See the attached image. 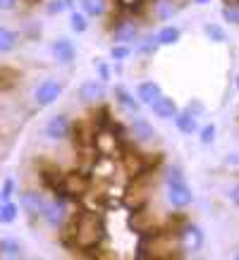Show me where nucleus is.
Returning <instances> with one entry per match:
<instances>
[{
	"instance_id": "obj_18",
	"label": "nucleus",
	"mask_w": 239,
	"mask_h": 260,
	"mask_svg": "<svg viewBox=\"0 0 239 260\" xmlns=\"http://www.w3.org/2000/svg\"><path fill=\"white\" fill-rule=\"evenodd\" d=\"M177 12H180V3L177 0H156L153 3V17L158 22H170Z\"/></svg>"
},
{
	"instance_id": "obj_34",
	"label": "nucleus",
	"mask_w": 239,
	"mask_h": 260,
	"mask_svg": "<svg viewBox=\"0 0 239 260\" xmlns=\"http://www.w3.org/2000/svg\"><path fill=\"white\" fill-rule=\"evenodd\" d=\"M227 198H230L232 205H237V208H239V181L234 184V186H232L230 191H227Z\"/></svg>"
},
{
	"instance_id": "obj_7",
	"label": "nucleus",
	"mask_w": 239,
	"mask_h": 260,
	"mask_svg": "<svg viewBox=\"0 0 239 260\" xmlns=\"http://www.w3.org/2000/svg\"><path fill=\"white\" fill-rule=\"evenodd\" d=\"M129 136H132V141L134 143H153L156 139H158V132L153 129V124L148 122L146 117H141V115H134L132 117V122H129Z\"/></svg>"
},
{
	"instance_id": "obj_38",
	"label": "nucleus",
	"mask_w": 239,
	"mask_h": 260,
	"mask_svg": "<svg viewBox=\"0 0 239 260\" xmlns=\"http://www.w3.org/2000/svg\"><path fill=\"white\" fill-rule=\"evenodd\" d=\"M234 86H237V91H239V74L234 77Z\"/></svg>"
},
{
	"instance_id": "obj_32",
	"label": "nucleus",
	"mask_w": 239,
	"mask_h": 260,
	"mask_svg": "<svg viewBox=\"0 0 239 260\" xmlns=\"http://www.w3.org/2000/svg\"><path fill=\"white\" fill-rule=\"evenodd\" d=\"M22 0H0V12H15Z\"/></svg>"
},
{
	"instance_id": "obj_35",
	"label": "nucleus",
	"mask_w": 239,
	"mask_h": 260,
	"mask_svg": "<svg viewBox=\"0 0 239 260\" xmlns=\"http://www.w3.org/2000/svg\"><path fill=\"white\" fill-rule=\"evenodd\" d=\"M187 108H189V110L194 112V115H201V112H203V103H199V101H191L189 105H187Z\"/></svg>"
},
{
	"instance_id": "obj_9",
	"label": "nucleus",
	"mask_w": 239,
	"mask_h": 260,
	"mask_svg": "<svg viewBox=\"0 0 239 260\" xmlns=\"http://www.w3.org/2000/svg\"><path fill=\"white\" fill-rule=\"evenodd\" d=\"M72 129H74V124L70 122L67 115H53L46 124V136L50 141H65L72 136Z\"/></svg>"
},
{
	"instance_id": "obj_37",
	"label": "nucleus",
	"mask_w": 239,
	"mask_h": 260,
	"mask_svg": "<svg viewBox=\"0 0 239 260\" xmlns=\"http://www.w3.org/2000/svg\"><path fill=\"white\" fill-rule=\"evenodd\" d=\"M194 3H196V5H208L211 0H194Z\"/></svg>"
},
{
	"instance_id": "obj_24",
	"label": "nucleus",
	"mask_w": 239,
	"mask_h": 260,
	"mask_svg": "<svg viewBox=\"0 0 239 260\" xmlns=\"http://www.w3.org/2000/svg\"><path fill=\"white\" fill-rule=\"evenodd\" d=\"M203 34H206V39L211 43H225L227 41V31H225L220 24H213V22L203 24Z\"/></svg>"
},
{
	"instance_id": "obj_22",
	"label": "nucleus",
	"mask_w": 239,
	"mask_h": 260,
	"mask_svg": "<svg viewBox=\"0 0 239 260\" xmlns=\"http://www.w3.org/2000/svg\"><path fill=\"white\" fill-rule=\"evenodd\" d=\"M22 244L17 239H0V258H8V260H17L22 258Z\"/></svg>"
},
{
	"instance_id": "obj_2",
	"label": "nucleus",
	"mask_w": 239,
	"mask_h": 260,
	"mask_svg": "<svg viewBox=\"0 0 239 260\" xmlns=\"http://www.w3.org/2000/svg\"><path fill=\"white\" fill-rule=\"evenodd\" d=\"M165 189H167V203L177 208V210H184V208H189L194 203V191L187 184L180 167H167L165 170Z\"/></svg>"
},
{
	"instance_id": "obj_29",
	"label": "nucleus",
	"mask_w": 239,
	"mask_h": 260,
	"mask_svg": "<svg viewBox=\"0 0 239 260\" xmlns=\"http://www.w3.org/2000/svg\"><path fill=\"white\" fill-rule=\"evenodd\" d=\"M72 5H74L72 0H48L46 12L48 15H60V12H65V10H70Z\"/></svg>"
},
{
	"instance_id": "obj_8",
	"label": "nucleus",
	"mask_w": 239,
	"mask_h": 260,
	"mask_svg": "<svg viewBox=\"0 0 239 260\" xmlns=\"http://www.w3.org/2000/svg\"><path fill=\"white\" fill-rule=\"evenodd\" d=\"M63 93V84L55 79H43L39 86L34 88V101L39 108H48V105H53V103L60 98Z\"/></svg>"
},
{
	"instance_id": "obj_26",
	"label": "nucleus",
	"mask_w": 239,
	"mask_h": 260,
	"mask_svg": "<svg viewBox=\"0 0 239 260\" xmlns=\"http://www.w3.org/2000/svg\"><path fill=\"white\" fill-rule=\"evenodd\" d=\"M136 50V53H141V55H153V53H156V50H158V41H156V36H146V39H139L134 43V46H132Z\"/></svg>"
},
{
	"instance_id": "obj_17",
	"label": "nucleus",
	"mask_w": 239,
	"mask_h": 260,
	"mask_svg": "<svg viewBox=\"0 0 239 260\" xmlns=\"http://www.w3.org/2000/svg\"><path fill=\"white\" fill-rule=\"evenodd\" d=\"M182 39V29L175 26V24H163L156 34V41H158V46L163 48H170V46H177Z\"/></svg>"
},
{
	"instance_id": "obj_10",
	"label": "nucleus",
	"mask_w": 239,
	"mask_h": 260,
	"mask_svg": "<svg viewBox=\"0 0 239 260\" xmlns=\"http://www.w3.org/2000/svg\"><path fill=\"white\" fill-rule=\"evenodd\" d=\"M19 205H22V210L29 217H43L48 208V198L39 191H24L22 198H19Z\"/></svg>"
},
{
	"instance_id": "obj_11",
	"label": "nucleus",
	"mask_w": 239,
	"mask_h": 260,
	"mask_svg": "<svg viewBox=\"0 0 239 260\" xmlns=\"http://www.w3.org/2000/svg\"><path fill=\"white\" fill-rule=\"evenodd\" d=\"M105 98V81L88 79L79 86V101L84 105H101Z\"/></svg>"
},
{
	"instance_id": "obj_31",
	"label": "nucleus",
	"mask_w": 239,
	"mask_h": 260,
	"mask_svg": "<svg viewBox=\"0 0 239 260\" xmlns=\"http://www.w3.org/2000/svg\"><path fill=\"white\" fill-rule=\"evenodd\" d=\"M12 193H15V179H5L0 186V196H3V201H10Z\"/></svg>"
},
{
	"instance_id": "obj_39",
	"label": "nucleus",
	"mask_w": 239,
	"mask_h": 260,
	"mask_svg": "<svg viewBox=\"0 0 239 260\" xmlns=\"http://www.w3.org/2000/svg\"><path fill=\"white\" fill-rule=\"evenodd\" d=\"M232 258H234V260H239V251H234V253H232Z\"/></svg>"
},
{
	"instance_id": "obj_25",
	"label": "nucleus",
	"mask_w": 239,
	"mask_h": 260,
	"mask_svg": "<svg viewBox=\"0 0 239 260\" xmlns=\"http://www.w3.org/2000/svg\"><path fill=\"white\" fill-rule=\"evenodd\" d=\"M70 29L74 34H84L88 29V17L81 10H72L70 12Z\"/></svg>"
},
{
	"instance_id": "obj_16",
	"label": "nucleus",
	"mask_w": 239,
	"mask_h": 260,
	"mask_svg": "<svg viewBox=\"0 0 239 260\" xmlns=\"http://www.w3.org/2000/svg\"><path fill=\"white\" fill-rule=\"evenodd\" d=\"M151 110H153V115H156L158 119H172L177 115V110H180V108H177L175 98H167V95L163 93L158 101L151 105Z\"/></svg>"
},
{
	"instance_id": "obj_36",
	"label": "nucleus",
	"mask_w": 239,
	"mask_h": 260,
	"mask_svg": "<svg viewBox=\"0 0 239 260\" xmlns=\"http://www.w3.org/2000/svg\"><path fill=\"white\" fill-rule=\"evenodd\" d=\"M120 5H122V8L125 10H134L136 5H141V0H117Z\"/></svg>"
},
{
	"instance_id": "obj_33",
	"label": "nucleus",
	"mask_w": 239,
	"mask_h": 260,
	"mask_svg": "<svg viewBox=\"0 0 239 260\" xmlns=\"http://www.w3.org/2000/svg\"><path fill=\"white\" fill-rule=\"evenodd\" d=\"M96 70H98V77H101V81H108V79H110V70H108V64H105V62H101V60H98V62H96Z\"/></svg>"
},
{
	"instance_id": "obj_12",
	"label": "nucleus",
	"mask_w": 239,
	"mask_h": 260,
	"mask_svg": "<svg viewBox=\"0 0 239 260\" xmlns=\"http://www.w3.org/2000/svg\"><path fill=\"white\" fill-rule=\"evenodd\" d=\"M43 220L50 224L53 229H60L67 220V203L63 198H55V201H48V208L43 213Z\"/></svg>"
},
{
	"instance_id": "obj_20",
	"label": "nucleus",
	"mask_w": 239,
	"mask_h": 260,
	"mask_svg": "<svg viewBox=\"0 0 239 260\" xmlns=\"http://www.w3.org/2000/svg\"><path fill=\"white\" fill-rule=\"evenodd\" d=\"M81 12L86 17H94V19H101V17L108 15V8H110V0H79Z\"/></svg>"
},
{
	"instance_id": "obj_27",
	"label": "nucleus",
	"mask_w": 239,
	"mask_h": 260,
	"mask_svg": "<svg viewBox=\"0 0 239 260\" xmlns=\"http://www.w3.org/2000/svg\"><path fill=\"white\" fill-rule=\"evenodd\" d=\"M132 53H134V48L125 46V43H112V48H110V57L115 62H122V60L132 57Z\"/></svg>"
},
{
	"instance_id": "obj_3",
	"label": "nucleus",
	"mask_w": 239,
	"mask_h": 260,
	"mask_svg": "<svg viewBox=\"0 0 239 260\" xmlns=\"http://www.w3.org/2000/svg\"><path fill=\"white\" fill-rule=\"evenodd\" d=\"M91 146L103 158H120L122 155V141L115 134V126H110V129L108 126H98L94 132V143Z\"/></svg>"
},
{
	"instance_id": "obj_1",
	"label": "nucleus",
	"mask_w": 239,
	"mask_h": 260,
	"mask_svg": "<svg viewBox=\"0 0 239 260\" xmlns=\"http://www.w3.org/2000/svg\"><path fill=\"white\" fill-rule=\"evenodd\" d=\"M105 239V224L98 213L84 210L79 215H72L70 222L63 224V241L79 251H94Z\"/></svg>"
},
{
	"instance_id": "obj_23",
	"label": "nucleus",
	"mask_w": 239,
	"mask_h": 260,
	"mask_svg": "<svg viewBox=\"0 0 239 260\" xmlns=\"http://www.w3.org/2000/svg\"><path fill=\"white\" fill-rule=\"evenodd\" d=\"M19 217V205L12 201H3L0 203V224H12Z\"/></svg>"
},
{
	"instance_id": "obj_6",
	"label": "nucleus",
	"mask_w": 239,
	"mask_h": 260,
	"mask_svg": "<svg viewBox=\"0 0 239 260\" xmlns=\"http://www.w3.org/2000/svg\"><path fill=\"white\" fill-rule=\"evenodd\" d=\"M91 189V179L81 172H67L63 174V191L60 196H86Z\"/></svg>"
},
{
	"instance_id": "obj_19",
	"label": "nucleus",
	"mask_w": 239,
	"mask_h": 260,
	"mask_svg": "<svg viewBox=\"0 0 239 260\" xmlns=\"http://www.w3.org/2000/svg\"><path fill=\"white\" fill-rule=\"evenodd\" d=\"M115 101H117V105H122L127 112H132V115H139V110H141V103H139V98H134V95L129 93L125 86H115Z\"/></svg>"
},
{
	"instance_id": "obj_28",
	"label": "nucleus",
	"mask_w": 239,
	"mask_h": 260,
	"mask_svg": "<svg viewBox=\"0 0 239 260\" xmlns=\"http://www.w3.org/2000/svg\"><path fill=\"white\" fill-rule=\"evenodd\" d=\"M220 15H223V19L225 22H230L232 26H239V0H234V3H230V5H225Z\"/></svg>"
},
{
	"instance_id": "obj_5",
	"label": "nucleus",
	"mask_w": 239,
	"mask_h": 260,
	"mask_svg": "<svg viewBox=\"0 0 239 260\" xmlns=\"http://www.w3.org/2000/svg\"><path fill=\"white\" fill-rule=\"evenodd\" d=\"M112 43H125V46H134L139 41V24H136L134 17H122L112 24L110 29Z\"/></svg>"
},
{
	"instance_id": "obj_4",
	"label": "nucleus",
	"mask_w": 239,
	"mask_h": 260,
	"mask_svg": "<svg viewBox=\"0 0 239 260\" xmlns=\"http://www.w3.org/2000/svg\"><path fill=\"white\" fill-rule=\"evenodd\" d=\"M206 244V237L201 232L199 224H191V222H184L182 227L177 229V246L182 253H199Z\"/></svg>"
},
{
	"instance_id": "obj_21",
	"label": "nucleus",
	"mask_w": 239,
	"mask_h": 260,
	"mask_svg": "<svg viewBox=\"0 0 239 260\" xmlns=\"http://www.w3.org/2000/svg\"><path fill=\"white\" fill-rule=\"evenodd\" d=\"M19 46V34L12 31L10 26H0V55H8Z\"/></svg>"
},
{
	"instance_id": "obj_14",
	"label": "nucleus",
	"mask_w": 239,
	"mask_h": 260,
	"mask_svg": "<svg viewBox=\"0 0 239 260\" xmlns=\"http://www.w3.org/2000/svg\"><path fill=\"white\" fill-rule=\"evenodd\" d=\"M172 119H175V126L182 132V134L191 136V134H196V132H199V115H194L189 108L177 110V115Z\"/></svg>"
},
{
	"instance_id": "obj_13",
	"label": "nucleus",
	"mask_w": 239,
	"mask_h": 260,
	"mask_svg": "<svg viewBox=\"0 0 239 260\" xmlns=\"http://www.w3.org/2000/svg\"><path fill=\"white\" fill-rule=\"evenodd\" d=\"M50 50H53V57H55L60 64H72L74 62V57H77V48H74V43H72L70 39H65V36H60V39L53 41Z\"/></svg>"
},
{
	"instance_id": "obj_30",
	"label": "nucleus",
	"mask_w": 239,
	"mask_h": 260,
	"mask_svg": "<svg viewBox=\"0 0 239 260\" xmlns=\"http://www.w3.org/2000/svg\"><path fill=\"white\" fill-rule=\"evenodd\" d=\"M215 132H218V129H215L213 122H208V124H203V126L199 129V141L203 143V146H211V143L215 141Z\"/></svg>"
},
{
	"instance_id": "obj_15",
	"label": "nucleus",
	"mask_w": 239,
	"mask_h": 260,
	"mask_svg": "<svg viewBox=\"0 0 239 260\" xmlns=\"http://www.w3.org/2000/svg\"><path fill=\"white\" fill-rule=\"evenodd\" d=\"M160 95H163V88H160L158 81H141V84L136 86V98H139L141 105H148V108H151Z\"/></svg>"
}]
</instances>
